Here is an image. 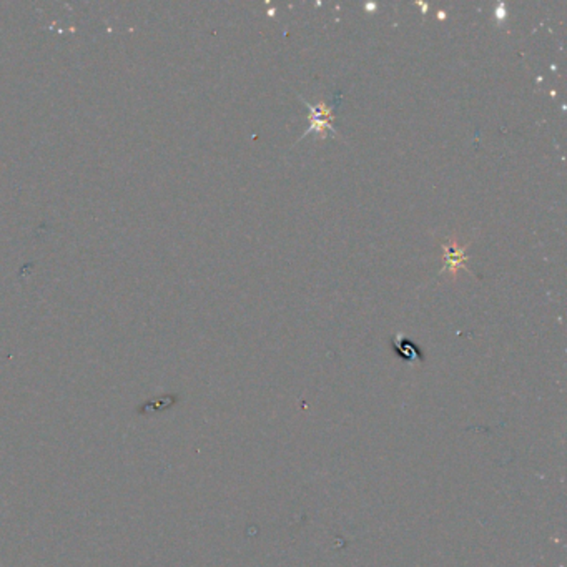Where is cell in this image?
Wrapping results in <instances>:
<instances>
[{"instance_id":"cell-1","label":"cell","mask_w":567,"mask_h":567,"mask_svg":"<svg viewBox=\"0 0 567 567\" xmlns=\"http://www.w3.org/2000/svg\"><path fill=\"white\" fill-rule=\"evenodd\" d=\"M340 99H341V93H336L333 104L321 100V102H318L317 105H311L305 99H301L303 104L308 106V110H310V115H308L310 129L301 135V138H305V136L313 134V131L318 135V138H326L328 131H330L333 136H336V130L333 129L335 106L340 104Z\"/></svg>"},{"instance_id":"cell-2","label":"cell","mask_w":567,"mask_h":567,"mask_svg":"<svg viewBox=\"0 0 567 567\" xmlns=\"http://www.w3.org/2000/svg\"><path fill=\"white\" fill-rule=\"evenodd\" d=\"M469 245H471V243H468V245H459L458 240H456L454 237L447 238V241H441L442 262H445V266L441 268L439 275H442V273L447 271L453 280H456L459 270H466L471 273V275H474V273H472L466 266V259H468L466 251L469 248Z\"/></svg>"},{"instance_id":"cell-3","label":"cell","mask_w":567,"mask_h":567,"mask_svg":"<svg viewBox=\"0 0 567 567\" xmlns=\"http://www.w3.org/2000/svg\"><path fill=\"white\" fill-rule=\"evenodd\" d=\"M396 349H398V353L401 356L408 358V360H411V361L416 360V358H420V356L423 358V355H421L416 344L413 343L411 340L404 338V336H401V335L396 336Z\"/></svg>"},{"instance_id":"cell-4","label":"cell","mask_w":567,"mask_h":567,"mask_svg":"<svg viewBox=\"0 0 567 567\" xmlns=\"http://www.w3.org/2000/svg\"><path fill=\"white\" fill-rule=\"evenodd\" d=\"M496 17L500 20H504L506 19V6L504 3H497L496 7Z\"/></svg>"},{"instance_id":"cell-5","label":"cell","mask_w":567,"mask_h":567,"mask_svg":"<svg viewBox=\"0 0 567 567\" xmlns=\"http://www.w3.org/2000/svg\"><path fill=\"white\" fill-rule=\"evenodd\" d=\"M416 6L423 7V14H426V12H428V3H424V2H416Z\"/></svg>"},{"instance_id":"cell-6","label":"cell","mask_w":567,"mask_h":567,"mask_svg":"<svg viewBox=\"0 0 567 567\" xmlns=\"http://www.w3.org/2000/svg\"><path fill=\"white\" fill-rule=\"evenodd\" d=\"M438 17H439V19H445V17H446V12H442V10H441V12H438Z\"/></svg>"}]
</instances>
